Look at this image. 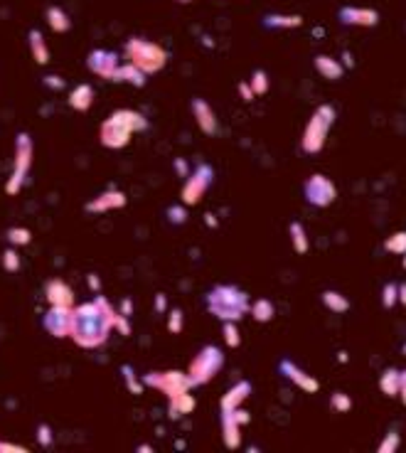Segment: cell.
<instances>
[{"label": "cell", "instance_id": "obj_37", "mask_svg": "<svg viewBox=\"0 0 406 453\" xmlns=\"http://www.w3.org/2000/svg\"><path fill=\"white\" fill-rule=\"evenodd\" d=\"M168 330H170V333H180V330H183V311H170Z\"/></svg>", "mask_w": 406, "mask_h": 453}, {"label": "cell", "instance_id": "obj_7", "mask_svg": "<svg viewBox=\"0 0 406 453\" xmlns=\"http://www.w3.org/2000/svg\"><path fill=\"white\" fill-rule=\"evenodd\" d=\"M143 382H146L148 387H155L158 392H163L168 399H172V397L183 395V392H190V389H192L188 372H177V370L148 372V375H143Z\"/></svg>", "mask_w": 406, "mask_h": 453}, {"label": "cell", "instance_id": "obj_40", "mask_svg": "<svg viewBox=\"0 0 406 453\" xmlns=\"http://www.w3.org/2000/svg\"><path fill=\"white\" fill-rule=\"evenodd\" d=\"M239 91H242V94H244V101H251V99H256V96H253V91H251V87H249V84H239Z\"/></svg>", "mask_w": 406, "mask_h": 453}, {"label": "cell", "instance_id": "obj_44", "mask_svg": "<svg viewBox=\"0 0 406 453\" xmlns=\"http://www.w3.org/2000/svg\"><path fill=\"white\" fill-rule=\"evenodd\" d=\"M401 256H404V269H406V254H401Z\"/></svg>", "mask_w": 406, "mask_h": 453}, {"label": "cell", "instance_id": "obj_39", "mask_svg": "<svg viewBox=\"0 0 406 453\" xmlns=\"http://www.w3.org/2000/svg\"><path fill=\"white\" fill-rule=\"evenodd\" d=\"M401 399V404L406 406V370H401L399 375V395H396Z\"/></svg>", "mask_w": 406, "mask_h": 453}, {"label": "cell", "instance_id": "obj_30", "mask_svg": "<svg viewBox=\"0 0 406 453\" xmlns=\"http://www.w3.org/2000/svg\"><path fill=\"white\" fill-rule=\"evenodd\" d=\"M399 446H401V436H399V431H387L384 434V439H382V443L377 446V453H394V451H399Z\"/></svg>", "mask_w": 406, "mask_h": 453}, {"label": "cell", "instance_id": "obj_43", "mask_svg": "<svg viewBox=\"0 0 406 453\" xmlns=\"http://www.w3.org/2000/svg\"><path fill=\"white\" fill-rule=\"evenodd\" d=\"M177 3H183V5H188V3H192V0H177Z\"/></svg>", "mask_w": 406, "mask_h": 453}, {"label": "cell", "instance_id": "obj_6", "mask_svg": "<svg viewBox=\"0 0 406 453\" xmlns=\"http://www.w3.org/2000/svg\"><path fill=\"white\" fill-rule=\"evenodd\" d=\"M222 367H224L222 350H219L217 345H205L200 353H197V357L190 362V370H188L190 384H192V387L207 384L219 370H222Z\"/></svg>", "mask_w": 406, "mask_h": 453}, {"label": "cell", "instance_id": "obj_42", "mask_svg": "<svg viewBox=\"0 0 406 453\" xmlns=\"http://www.w3.org/2000/svg\"><path fill=\"white\" fill-rule=\"evenodd\" d=\"M396 303L406 306V283H399V300H396Z\"/></svg>", "mask_w": 406, "mask_h": 453}, {"label": "cell", "instance_id": "obj_8", "mask_svg": "<svg viewBox=\"0 0 406 453\" xmlns=\"http://www.w3.org/2000/svg\"><path fill=\"white\" fill-rule=\"evenodd\" d=\"M303 195H306V202L311 207L325 210V207H330L337 200V188L328 175H323V173H313L306 183H303Z\"/></svg>", "mask_w": 406, "mask_h": 453}, {"label": "cell", "instance_id": "obj_31", "mask_svg": "<svg viewBox=\"0 0 406 453\" xmlns=\"http://www.w3.org/2000/svg\"><path fill=\"white\" fill-rule=\"evenodd\" d=\"M249 87H251L253 96H264L266 91H269V77H266L264 69H256L251 74V82H249Z\"/></svg>", "mask_w": 406, "mask_h": 453}, {"label": "cell", "instance_id": "obj_12", "mask_svg": "<svg viewBox=\"0 0 406 453\" xmlns=\"http://www.w3.org/2000/svg\"><path fill=\"white\" fill-rule=\"evenodd\" d=\"M87 65L94 74H99L104 79H111L113 71L118 69V54L111 52V49H94V52L89 54Z\"/></svg>", "mask_w": 406, "mask_h": 453}, {"label": "cell", "instance_id": "obj_5", "mask_svg": "<svg viewBox=\"0 0 406 453\" xmlns=\"http://www.w3.org/2000/svg\"><path fill=\"white\" fill-rule=\"evenodd\" d=\"M126 57L133 67L143 71V74H155L168 65V52H165L160 45L150 40H143V37H131L126 42Z\"/></svg>", "mask_w": 406, "mask_h": 453}, {"label": "cell", "instance_id": "obj_28", "mask_svg": "<svg viewBox=\"0 0 406 453\" xmlns=\"http://www.w3.org/2000/svg\"><path fill=\"white\" fill-rule=\"evenodd\" d=\"M194 409V397L190 392H183V395H177L170 399V417H185Z\"/></svg>", "mask_w": 406, "mask_h": 453}, {"label": "cell", "instance_id": "obj_29", "mask_svg": "<svg viewBox=\"0 0 406 453\" xmlns=\"http://www.w3.org/2000/svg\"><path fill=\"white\" fill-rule=\"evenodd\" d=\"M384 252L389 254H406V230L394 232L384 239Z\"/></svg>", "mask_w": 406, "mask_h": 453}, {"label": "cell", "instance_id": "obj_26", "mask_svg": "<svg viewBox=\"0 0 406 453\" xmlns=\"http://www.w3.org/2000/svg\"><path fill=\"white\" fill-rule=\"evenodd\" d=\"M249 313L253 316L256 323H269V320H273V316H276V306H273V300H269V298H256V303L249 306Z\"/></svg>", "mask_w": 406, "mask_h": 453}, {"label": "cell", "instance_id": "obj_33", "mask_svg": "<svg viewBox=\"0 0 406 453\" xmlns=\"http://www.w3.org/2000/svg\"><path fill=\"white\" fill-rule=\"evenodd\" d=\"M47 18H49V25H52L57 32H67V30H69V18L65 15V10H59V8H49Z\"/></svg>", "mask_w": 406, "mask_h": 453}, {"label": "cell", "instance_id": "obj_19", "mask_svg": "<svg viewBox=\"0 0 406 453\" xmlns=\"http://www.w3.org/2000/svg\"><path fill=\"white\" fill-rule=\"evenodd\" d=\"M126 205V195L118 192V190H109V192L99 195L96 200H91L87 205L89 212H111V210H118V207Z\"/></svg>", "mask_w": 406, "mask_h": 453}, {"label": "cell", "instance_id": "obj_18", "mask_svg": "<svg viewBox=\"0 0 406 453\" xmlns=\"http://www.w3.org/2000/svg\"><path fill=\"white\" fill-rule=\"evenodd\" d=\"M30 168V141L27 135H20L18 141V160H15V173H12V180H10V192L18 190V185L23 183L25 173Z\"/></svg>", "mask_w": 406, "mask_h": 453}, {"label": "cell", "instance_id": "obj_41", "mask_svg": "<svg viewBox=\"0 0 406 453\" xmlns=\"http://www.w3.org/2000/svg\"><path fill=\"white\" fill-rule=\"evenodd\" d=\"M10 234H12V236H10L12 241H23V244H25V241H27V232H18V230H12Z\"/></svg>", "mask_w": 406, "mask_h": 453}, {"label": "cell", "instance_id": "obj_36", "mask_svg": "<svg viewBox=\"0 0 406 453\" xmlns=\"http://www.w3.org/2000/svg\"><path fill=\"white\" fill-rule=\"evenodd\" d=\"M330 406L340 414H348L350 409H352V399H350V395H345V392H335V395L330 397Z\"/></svg>", "mask_w": 406, "mask_h": 453}, {"label": "cell", "instance_id": "obj_1", "mask_svg": "<svg viewBox=\"0 0 406 453\" xmlns=\"http://www.w3.org/2000/svg\"><path fill=\"white\" fill-rule=\"evenodd\" d=\"M113 325H116V313L104 298H94L71 313V335L82 347H96L106 342Z\"/></svg>", "mask_w": 406, "mask_h": 453}, {"label": "cell", "instance_id": "obj_25", "mask_svg": "<svg viewBox=\"0 0 406 453\" xmlns=\"http://www.w3.org/2000/svg\"><path fill=\"white\" fill-rule=\"evenodd\" d=\"M289 234H291V244H293L295 254H308L311 252V239H308L306 227L300 222H291L289 224Z\"/></svg>", "mask_w": 406, "mask_h": 453}, {"label": "cell", "instance_id": "obj_2", "mask_svg": "<svg viewBox=\"0 0 406 453\" xmlns=\"http://www.w3.org/2000/svg\"><path fill=\"white\" fill-rule=\"evenodd\" d=\"M249 306H251L249 294L234 283H219L207 294V311L222 323H227V320L239 323L249 313Z\"/></svg>", "mask_w": 406, "mask_h": 453}, {"label": "cell", "instance_id": "obj_27", "mask_svg": "<svg viewBox=\"0 0 406 453\" xmlns=\"http://www.w3.org/2000/svg\"><path fill=\"white\" fill-rule=\"evenodd\" d=\"M69 104L79 111H87L91 104H94V89L89 87V84H79L69 96Z\"/></svg>", "mask_w": 406, "mask_h": 453}, {"label": "cell", "instance_id": "obj_16", "mask_svg": "<svg viewBox=\"0 0 406 453\" xmlns=\"http://www.w3.org/2000/svg\"><path fill=\"white\" fill-rule=\"evenodd\" d=\"M313 67H315V71H318L323 79H328V82H340L342 74H345V67H342L335 57H330V54H315Z\"/></svg>", "mask_w": 406, "mask_h": 453}, {"label": "cell", "instance_id": "obj_23", "mask_svg": "<svg viewBox=\"0 0 406 453\" xmlns=\"http://www.w3.org/2000/svg\"><path fill=\"white\" fill-rule=\"evenodd\" d=\"M320 300H323V306L328 308L330 313H335V316L350 311V298L348 296H342L340 291H332V289L323 291V294H320Z\"/></svg>", "mask_w": 406, "mask_h": 453}, {"label": "cell", "instance_id": "obj_14", "mask_svg": "<svg viewBox=\"0 0 406 453\" xmlns=\"http://www.w3.org/2000/svg\"><path fill=\"white\" fill-rule=\"evenodd\" d=\"M249 395H251V382H249V379H239V382L232 384V387L224 392L222 401H219V409H222V412H234V409H239V406L249 399Z\"/></svg>", "mask_w": 406, "mask_h": 453}, {"label": "cell", "instance_id": "obj_9", "mask_svg": "<svg viewBox=\"0 0 406 453\" xmlns=\"http://www.w3.org/2000/svg\"><path fill=\"white\" fill-rule=\"evenodd\" d=\"M212 175H214V170L207 163L197 165L183 185V205H197V202L205 197L207 188L212 185Z\"/></svg>", "mask_w": 406, "mask_h": 453}, {"label": "cell", "instance_id": "obj_22", "mask_svg": "<svg viewBox=\"0 0 406 453\" xmlns=\"http://www.w3.org/2000/svg\"><path fill=\"white\" fill-rule=\"evenodd\" d=\"M111 82H126V84H133V87H146V74L128 62V65H118V69L113 71Z\"/></svg>", "mask_w": 406, "mask_h": 453}, {"label": "cell", "instance_id": "obj_3", "mask_svg": "<svg viewBox=\"0 0 406 453\" xmlns=\"http://www.w3.org/2000/svg\"><path fill=\"white\" fill-rule=\"evenodd\" d=\"M146 118L138 111H131V109H121V111H113L111 116L101 124V143L106 148H124L128 146L131 135L135 131H146Z\"/></svg>", "mask_w": 406, "mask_h": 453}, {"label": "cell", "instance_id": "obj_4", "mask_svg": "<svg viewBox=\"0 0 406 453\" xmlns=\"http://www.w3.org/2000/svg\"><path fill=\"white\" fill-rule=\"evenodd\" d=\"M335 109L330 107V104H320L313 116L308 118L306 124V131H303V138H300V148H303V153L308 155H315L320 153L328 143V135H330V129L335 124Z\"/></svg>", "mask_w": 406, "mask_h": 453}, {"label": "cell", "instance_id": "obj_11", "mask_svg": "<svg viewBox=\"0 0 406 453\" xmlns=\"http://www.w3.org/2000/svg\"><path fill=\"white\" fill-rule=\"evenodd\" d=\"M337 20L348 27H374V25H379V12L372 8L345 5L337 10Z\"/></svg>", "mask_w": 406, "mask_h": 453}, {"label": "cell", "instance_id": "obj_10", "mask_svg": "<svg viewBox=\"0 0 406 453\" xmlns=\"http://www.w3.org/2000/svg\"><path fill=\"white\" fill-rule=\"evenodd\" d=\"M278 375H281L283 379H289L291 384H295V387H298L300 392H306V395H315V392H320L318 379H315L313 375H308L303 367L295 365L293 360H289V357H283L281 362H278Z\"/></svg>", "mask_w": 406, "mask_h": 453}, {"label": "cell", "instance_id": "obj_34", "mask_svg": "<svg viewBox=\"0 0 406 453\" xmlns=\"http://www.w3.org/2000/svg\"><path fill=\"white\" fill-rule=\"evenodd\" d=\"M222 335H224V342H227L229 347H239V345H242V335H239V328H236V323H232V320L222 323Z\"/></svg>", "mask_w": 406, "mask_h": 453}, {"label": "cell", "instance_id": "obj_24", "mask_svg": "<svg viewBox=\"0 0 406 453\" xmlns=\"http://www.w3.org/2000/svg\"><path fill=\"white\" fill-rule=\"evenodd\" d=\"M399 375L401 370H396V367H387L379 375V389H382V395L389 397V399H394L399 395Z\"/></svg>", "mask_w": 406, "mask_h": 453}, {"label": "cell", "instance_id": "obj_21", "mask_svg": "<svg viewBox=\"0 0 406 453\" xmlns=\"http://www.w3.org/2000/svg\"><path fill=\"white\" fill-rule=\"evenodd\" d=\"M303 25L300 15H283V12H269L264 15V27L269 30H293Z\"/></svg>", "mask_w": 406, "mask_h": 453}, {"label": "cell", "instance_id": "obj_38", "mask_svg": "<svg viewBox=\"0 0 406 453\" xmlns=\"http://www.w3.org/2000/svg\"><path fill=\"white\" fill-rule=\"evenodd\" d=\"M168 214H170V222L172 224H185V219H188V212H185L183 207H170V210H168Z\"/></svg>", "mask_w": 406, "mask_h": 453}, {"label": "cell", "instance_id": "obj_45", "mask_svg": "<svg viewBox=\"0 0 406 453\" xmlns=\"http://www.w3.org/2000/svg\"><path fill=\"white\" fill-rule=\"evenodd\" d=\"M0 448H3V446H0Z\"/></svg>", "mask_w": 406, "mask_h": 453}, {"label": "cell", "instance_id": "obj_17", "mask_svg": "<svg viewBox=\"0 0 406 453\" xmlns=\"http://www.w3.org/2000/svg\"><path fill=\"white\" fill-rule=\"evenodd\" d=\"M222 439H224V446L227 448H239L242 446V424L234 419L232 412H222Z\"/></svg>", "mask_w": 406, "mask_h": 453}, {"label": "cell", "instance_id": "obj_35", "mask_svg": "<svg viewBox=\"0 0 406 453\" xmlns=\"http://www.w3.org/2000/svg\"><path fill=\"white\" fill-rule=\"evenodd\" d=\"M30 42H32V52H35L37 62H47V47H45V37H42L37 30H32V32H30Z\"/></svg>", "mask_w": 406, "mask_h": 453}, {"label": "cell", "instance_id": "obj_20", "mask_svg": "<svg viewBox=\"0 0 406 453\" xmlns=\"http://www.w3.org/2000/svg\"><path fill=\"white\" fill-rule=\"evenodd\" d=\"M47 298L52 306L69 308L71 303H74V294H71V289L65 281H49L47 283Z\"/></svg>", "mask_w": 406, "mask_h": 453}, {"label": "cell", "instance_id": "obj_15", "mask_svg": "<svg viewBox=\"0 0 406 453\" xmlns=\"http://www.w3.org/2000/svg\"><path fill=\"white\" fill-rule=\"evenodd\" d=\"M192 113H194V121L197 126L202 129V133L207 135H214L217 133V116H214V109L207 104L205 99H192Z\"/></svg>", "mask_w": 406, "mask_h": 453}, {"label": "cell", "instance_id": "obj_13", "mask_svg": "<svg viewBox=\"0 0 406 453\" xmlns=\"http://www.w3.org/2000/svg\"><path fill=\"white\" fill-rule=\"evenodd\" d=\"M45 328H47L54 338L71 335V311L65 306H52L47 316H45Z\"/></svg>", "mask_w": 406, "mask_h": 453}, {"label": "cell", "instance_id": "obj_32", "mask_svg": "<svg viewBox=\"0 0 406 453\" xmlns=\"http://www.w3.org/2000/svg\"><path fill=\"white\" fill-rule=\"evenodd\" d=\"M396 300H399V283H394V281L384 283V289H382V306L389 311V308L396 306Z\"/></svg>", "mask_w": 406, "mask_h": 453}]
</instances>
